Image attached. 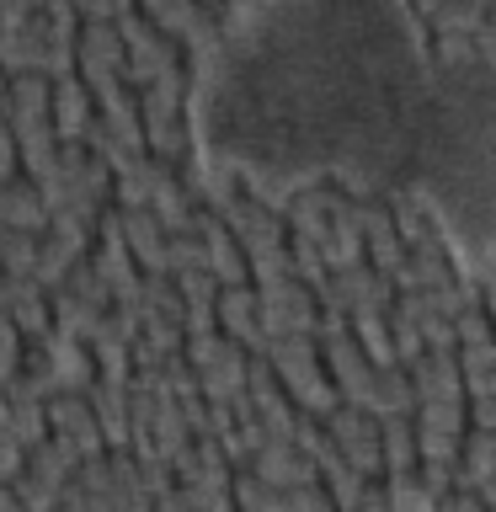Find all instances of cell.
<instances>
[{
  "label": "cell",
  "mask_w": 496,
  "mask_h": 512,
  "mask_svg": "<svg viewBox=\"0 0 496 512\" xmlns=\"http://www.w3.org/2000/svg\"><path fill=\"white\" fill-rule=\"evenodd\" d=\"M267 363H272V374H278V384L288 390V400H294L299 411L326 416L336 400H342L336 384H331V374H326V358H320L315 336H272Z\"/></svg>",
  "instance_id": "1"
},
{
  "label": "cell",
  "mask_w": 496,
  "mask_h": 512,
  "mask_svg": "<svg viewBox=\"0 0 496 512\" xmlns=\"http://www.w3.org/2000/svg\"><path fill=\"white\" fill-rule=\"evenodd\" d=\"M320 427H326V438L336 443V454H342L352 470L363 480L384 475V454H379V416H368L363 406H347V400H336V406L320 416Z\"/></svg>",
  "instance_id": "2"
},
{
  "label": "cell",
  "mask_w": 496,
  "mask_h": 512,
  "mask_svg": "<svg viewBox=\"0 0 496 512\" xmlns=\"http://www.w3.org/2000/svg\"><path fill=\"white\" fill-rule=\"evenodd\" d=\"M43 416H48V427L70 432V443L80 448V454H102V448H107L102 422H96L86 390H54V395L43 400Z\"/></svg>",
  "instance_id": "3"
},
{
  "label": "cell",
  "mask_w": 496,
  "mask_h": 512,
  "mask_svg": "<svg viewBox=\"0 0 496 512\" xmlns=\"http://www.w3.org/2000/svg\"><path fill=\"white\" fill-rule=\"evenodd\" d=\"M406 374H411L416 400H464V368H459L454 352L422 347V358H411Z\"/></svg>",
  "instance_id": "4"
},
{
  "label": "cell",
  "mask_w": 496,
  "mask_h": 512,
  "mask_svg": "<svg viewBox=\"0 0 496 512\" xmlns=\"http://www.w3.org/2000/svg\"><path fill=\"white\" fill-rule=\"evenodd\" d=\"M96 118V102L86 91V80L75 70L70 75H54V91H48V123H54L59 139H80V128Z\"/></svg>",
  "instance_id": "5"
},
{
  "label": "cell",
  "mask_w": 496,
  "mask_h": 512,
  "mask_svg": "<svg viewBox=\"0 0 496 512\" xmlns=\"http://www.w3.org/2000/svg\"><path fill=\"white\" fill-rule=\"evenodd\" d=\"M496 475V432L470 427L459 438V459H454V491H480Z\"/></svg>",
  "instance_id": "6"
},
{
  "label": "cell",
  "mask_w": 496,
  "mask_h": 512,
  "mask_svg": "<svg viewBox=\"0 0 496 512\" xmlns=\"http://www.w3.org/2000/svg\"><path fill=\"white\" fill-rule=\"evenodd\" d=\"M75 59L86 64H107V70H123V38L112 16H80L75 27Z\"/></svg>",
  "instance_id": "7"
},
{
  "label": "cell",
  "mask_w": 496,
  "mask_h": 512,
  "mask_svg": "<svg viewBox=\"0 0 496 512\" xmlns=\"http://www.w3.org/2000/svg\"><path fill=\"white\" fill-rule=\"evenodd\" d=\"M379 454H384V475L416 470V422L411 416H379Z\"/></svg>",
  "instance_id": "8"
},
{
  "label": "cell",
  "mask_w": 496,
  "mask_h": 512,
  "mask_svg": "<svg viewBox=\"0 0 496 512\" xmlns=\"http://www.w3.org/2000/svg\"><path fill=\"white\" fill-rule=\"evenodd\" d=\"M70 262H75V251H70V246H59L54 235H43V230H38V256H32V278H38L43 288H54V283H64Z\"/></svg>",
  "instance_id": "9"
},
{
  "label": "cell",
  "mask_w": 496,
  "mask_h": 512,
  "mask_svg": "<svg viewBox=\"0 0 496 512\" xmlns=\"http://www.w3.org/2000/svg\"><path fill=\"white\" fill-rule=\"evenodd\" d=\"M22 470H27V443L0 422V480H16Z\"/></svg>",
  "instance_id": "10"
},
{
  "label": "cell",
  "mask_w": 496,
  "mask_h": 512,
  "mask_svg": "<svg viewBox=\"0 0 496 512\" xmlns=\"http://www.w3.org/2000/svg\"><path fill=\"white\" fill-rule=\"evenodd\" d=\"M464 416H470V427L496 432V395H486V400H464Z\"/></svg>",
  "instance_id": "11"
},
{
  "label": "cell",
  "mask_w": 496,
  "mask_h": 512,
  "mask_svg": "<svg viewBox=\"0 0 496 512\" xmlns=\"http://www.w3.org/2000/svg\"><path fill=\"white\" fill-rule=\"evenodd\" d=\"M496 395V368H486V374H464V400H486Z\"/></svg>",
  "instance_id": "12"
},
{
  "label": "cell",
  "mask_w": 496,
  "mask_h": 512,
  "mask_svg": "<svg viewBox=\"0 0 496 512\" xmlns=\"http://www.w3.org/2000/svg\"><path fill=\"white\" fill-rule=\"evenodd\" d=\"M475 496H480V507H486V512H496V475H491V480H486V486H480Z\"/></svg>",
  "instance_id": "13"
},
{
  "label": "cell",
  "mask_w": 496,
  "mask_h": 512,
  "mask_svg": "<svg viewBox=\"0 0 496 512\" xmlns=\"http://www.w3.org/2000/svg\"><path fill=\"white\" fill-rule=\"evenodd\" d=\"M432 507H438V502H422V507H390V512H432Z\"/></svg>",
  "instance_id": "14"
}]
</instances>
